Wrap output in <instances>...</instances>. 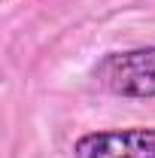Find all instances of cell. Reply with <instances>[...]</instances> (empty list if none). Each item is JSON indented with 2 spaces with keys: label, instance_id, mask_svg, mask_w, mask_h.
Instances as JSON below:
<instances>
[{
  "label": "cell",
  "instance_id": "6da1fadb",
  "mask_svg": "<svg viewBox=\"0 0 155 158\" xmlns=\"http://www.w3.org/2000/svg\"><path fill=\"white\" fill-rule=\"evenodd\" d=\"M94 82L116 98H155V46L107 52L94 64Z\"/></svg>",
  "mask_w": 155,
  "mask_h": 158
},
{
  "label": "cell",
  "instance_id": "7a4b0ae2",
  "mask_svg": "<svg viewBox=\"0 0 155 158\" xmlns=\"http://www.w3.org/2000/svg\"><path fill=\"white\" fill-rule=\"evenodd\" d=\"M73 158H155V128L88 131L73 143Z\"/></svg>",
  "mask_w": 155,
  "mask_h": 158
}]
</instances>
